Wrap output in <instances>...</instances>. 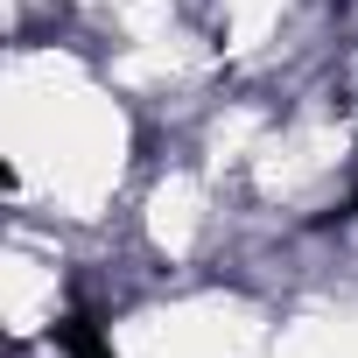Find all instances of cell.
Wrapping results in <instances>:
<instances>
[{
	"mask_svg": "<svg viewBox=\"0 0 358 358\" xmlns=\"http://www.w3.org/2000/svg\"><path fill=\"white\" fill-rule=\"evenodd\" d=\"M148 113L106 71L78 22L15 29L8 43V218L99 239L148 176Z\"/></svg>",
	"mask_w": 358,
	"mask_h": 358,
	"instance_id": "6da1fadb",
	"label": "cell"
}]
</instances>
